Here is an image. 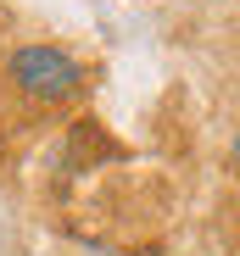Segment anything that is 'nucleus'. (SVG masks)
I'll return each instance as SVG.
<instances>
[{
    "label": "nucleus",
    "mask_w": 240,
    "mask_h": 256,
    "mask_svg": "<svg viewBox=\"0 0 240 256\" xmlns=\"http://www.w3.org/2000/svg\"><path fill=\"white\" fill-rule=\"evenodd\" d=\"M6 78L34 106H62V100H73L84 90V67H78L62 45H17L6 56Z\"/></svg>",
    "instance_id": "nucleus-1"
},
{
    "label": "nucleus",
    "mask_w": 240,
    "mask_h": 256,
    "mask_svg": "<svg viewBox=\"0 0 240 256\" xmlns=\"http://www.w3.org/2000/svg\"><path fill=\"white\" fill-rule=\"evenodd\" d=\"M234 156H240V145H234Z\"/></svg>",
    "instance_id": "nucleus-2"
}]
</instances>
